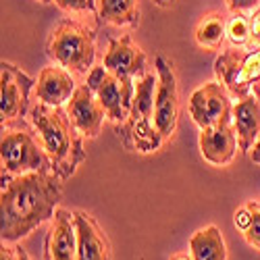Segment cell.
I'll use <instances>...</instances> for the list:
<instances>
[{
    "label": "cell",
    "mask_w": 260,
    "mask_h": 260,
    "mask_svg": "<svg viewBox=\"0 0 260 260\" xmlns=\"http://www.w3.org/2000/svg\"><path fill=\"white\" fill-rule=\"evenodd\" d=\"M60 198L62 179L56 173L34 171L17 177H3V196H0L3 244L23 240L42 223L54 219Z\"/></svg>",
    "instance_id": "6da1fadb"
},
{
    "label": "cell",
    "mask_w": 260,
    "mask_h": 260,
    "mask_svg": "<svg viewBox=\"0 0 260 260\" xmlns=\"http://www.w3.org/2000/svg\"><path fill=\"white\" fill-rule=\"evenodd\" d=\"M29 123L52 160V173H56L62 181L73 177L77 167L85 160V150L81 134L73 125L69 113L60 106L36 102L29 108Z\"/></svg>",
    "instance_id": "7a4b0ae2"
},
{
    "label": "cell",
    "mask_w": 260,
    "mask_h": 260,
    "mask_svg": "<svg viewBox=\"0 0 260 260\" xmlns=\"http://www.w3.org/2000/svg\"><path fill=\"white\" fill-rule=\"evenodd\" d=\"M48 56L73 75H88L96 64V29L79 19H62L46 42Z\"/></svg>",
    "instance_id": "3957f363"
},
{
    "label": "cell",
    "mask_w": 260,
    "mask_h": 260,
    "mask_svg": "<svg viewBox=\"0 0 260 260\" xmlns=\"http://www.w3.org/2000/svg\"><path fill=\"white\" fill-rule=\"evenodd\" d=\"M156 73H146L136 81V94L129 108V119L119 125V136L123 138L127 148L138 152H154L165 142L160 132L154 125V96H156Z\"/></svg>",
    "instance_id": "277c9868"
},
{
    "label": "cell",
    "mask_w": 260,
    "mask_h": 260,
    "mask_svg": "<svg viewBox=\"0 0 260 260\" xmlns=\"http://www.w3.org/2000/svg\"><path fill=\"white\" fill-rule=\"evenodd\" d=\"M0 160H3V177H17L34 171L52 173L50 156L42 148L40 140L25 127L3 125Z\"/></svg>",
    "instance_id": "5b68a950"
},
{
    "label": "cell",
    "mask_w": 260,
    "mask_h": 260,
    "mask_svg": "<svg viewBox=\"0 0 260 260\" xmlns=\"http://www.w3.org/2000/svg\"><path fill=\"white\" fill-rule=\"evenodd\" d=\"M214 73L227 92L242 100L250 96L252 85L260 77V48H229L214 60Z\"/></svg>",
    "instance_id": "8992f818"
},
{
    "label": "cell",
    "mask_w": 260,
    "mask_h": 260,
    "mask_svg": "<svg viewBox=\"0 0 260 260\" xmlns=\"http://www.w3.org/2000/svg\"><path fill=\"white\" fill-rule=\"evenodd\" d=\"M102 64L106 67V71H111L123 85L125 96L129 100H134L136 94V81L134 77L142 79L148 71V60L144 50L134 44L132 36H121V38H111L108 40V50L104 54Z\"/></svg>",
    "instance_id": "52a82bcc"
},
{
    "label": "cell",
    "mask_w": 260,
    "mask_h": 260,
    "mask_svg": "<svg viewBox=\"0 0 260 260\" xmlns=\"http://www.w3.org/2000/svg\"><path fill=\"white\" fill-rule=\"evenodd\" d=\"M156 96H154V125L160 132L162 140H171L177 129V119H179V92H177V77L173 71V64L156 56Z\"/></svg>",
    "instance_id": "ba28073f"
},
{
    "label": "cell",
    "mask_w": 260,
    "mask_h": 260,
    "mask_svg": "<svg viewBox=\"0 0 260 260\" xmlns=\"http://www.w3.org/2000/svg\"><path fill=\"white\" fill-rule=\"evenodd\" d=\"M36 81L13 62L0 64V117L3 125H13L23 119L29 106V92Z\"/></svg>",
    "instance_id": "9c48e42d"
},
{
    "label": "cell",
    "mask_w": 260,
    "mask_h": 260,
    "mask_svg": "<svg viewBox=\"0 0 260 260\" xmlns=\"http://www.w3.org/2000/svg\"><path fill=\"white\" fill-rule=\"evenodd\" d=\"M233 106L227 96V88L219 81H208L193 90L189 96V115L200 129L221 123L225 117H231Z\"/></svg>",
    "instance_id": "30bf717a"
},
{
    "label": "cell",
    "mask_w": 260,
    "mask_h": 260,
    "mask_svg": "<svg viewBox=\"0 0 260 260\" xmlns=\"http://www.w3.org/2000/svg\"><path fill=\"white\" fill-rule=\"evenodd\" d=\"M85 83L96 92L100 104L104 106L106 111V119H111L117 127L123 125L129 119V108H132V100L125 96V90L121 81L111 73L106 71L104 64L100 67H94L88 73V79Z\"/></svg>",
    "instance_id": "8fae6325"
},
{
    "label": "cell",
    "mask_w": 260,
    "mask_h": 260,
    "mask_svg": "<svg viewBox=\"0 0 260 260\" xmlns=\"http://www.w3.org/2000/svg\"><path fill=\"white\" fill-rule=\"evenodd\" d=\"M67 113L83 138H98L100 136L102 123L106 119V111L100 104L96 92L88 83L77 85V90L73 92V96L67 104Z\"/></svg>",
    "instance_id": "7c38bea8"
},
{
    "label": "cell",
    "mask_w": 260,
    "mask_h": 260,
    "mask_svg": "<svg viewBox=\"0 0 260 260\" xmlns=\"http://www.w3.org/2000/svg\"><path fill=\"white\" fill-rule=\"evenodd\" d=\"M44 260H77V225L75 212L56 208L46 235Z\"/></svg>",
    "instance_id": "4fadbf2b"
},
{
    "label": "cell",
    "mask_w": 260,
    "mask_h": 260,
    "mask_svg": "<svg viewBox=\"0 0 260 260\" xmlns=\"http://www.w3.org/2000/svg\"><path fill=\"white\" fill-rule=\"evenodd\" d=\"M233 115L225 117L221 123H216L212 127L200 129V150L202 156L216 167L229 165L235 156V150L240 148L237 146V134L235 127L231 125Z\"/></svg>",
    "instance_id": "5bb4252c"
},
{
    "label": "cell",
    "mask_w": 260,
    "mask_h": 260,
    "mask_svg": "<svg viewBox=\"0 0 260 260\" xmlns=\"http://www.w3.org/2000/svg\"><path fill=\"white\" fill-rule=\"evenodd\" d=\"M77 225V260H113L111 242L94 216L85 210L75 212Z\"/></svg>",
    "instance_id": "9a60e30c"
},
{
    "label": "cell",
    "mask_w": 260,
    "mask_h": 260,
    "mask_svg": "<svg viewBox=\"0 0 260 260\" xmlns=\"http://www.w3.org/2000/svg\"><path fill=\"white\" fill-rule=\"evenodd\" d=\"M77 90L73 73L64 67H44L38 75L36 98L48 106H62Z\"/></svg>",
    "instance_id": "2e32d148"
},
{
    "label": "cell",
    "mask_w": 260,
    "mask_h": 260,
    "mask_svg": "<svg viewBox=\"0 0 260 260\" xmlns=\"http://www.w3.org/2000/svg\"><path fill=\"white\" fill-rule=\"evenodd\" d=\"M233 127L237 134V146L242 152H250L260 138V100L250 94L233 104Z\"/></svg>",
    "instance_id": "e0dca14e"
},
{
    "label": "cell",
    "mask_w": 260,
    "mask_h": 260,
    "mask_svg": "<svg viewBox=\"0 0 260 260\" xmlns=\"http://www.w3.org/2000/svg\"><path fill=\"white\" fill-rule=\"evenodd\" d=\"M189 254L193 260H227V244L221 229L208 225L189 237Z\"/></svg>",
    "instance_id": "ac0fdd59"
},
{
    "label": "cell",
    "mask_w": 260,
    "mask_h": 260,
    "mask_svg": "<svg viewBox=\"0 0 260 260\" xmlns=\"http://www.w3.org/2000/svg\"><path fill=\"white\" fill-rule=\"evenodd\" d=\"M227 38V17L219 11H210L200 17L193 29V40L204 50H219Z\"/></svg>",
    "instance_id": "d6986e66"
},
{
    "label": "cell",
    "mask_w": 260,
    "mask_h": 260,
    "mask_svg": "<svg viewBox=\"0 0 260 260\" xmlns=\"http://www.w3.org/2000/svg\"><path fill=\"white\" fill-rule=\"evenodd\" d=\"M98 19L115 27H136L140 23L138 0H98Z\"/></svg>",
    "instance_id": "ffe728a7"
},
{
    "label": "cell",
    "mask_w": 260,
    "mask_h": 260,
    "mask_svg": "<svg viewBox=\"0 0 260 260\" xmlns=\"http://www.w3.org/2000/svg\"><path fill=\"white\" fill-rule=\"evenodd\" d=\"M227 40L235 48L250 46L252 40V17L244 13H231L227 19Z\"/></svg>",
    "instance_id": "44dd1931"
},
{
    "label": "cell",
    "mask_w": 260,
    "mask_h": 260,
    "mask_svg": "<svg viewBox=\"0 0 260 260\" xmlns=\"http://www.w3.org/2000/svg\"><path fill=\"white\" fill-rule=\"evenodd\" d=\"M52 3L69 15H90L94 21L98 17L96 0H52Z\"/></svg>",
    "instance_id": "7402d4cb"
},
{
    "label": "cell",
    "mask_w": 260,
    "mask_h": 260,
    "mask_svg": "<svg viewBox=\"0 0 260 260\" xmlns=\"http://www.w3.org/2000/svg\"><path fill=\"white\" fill-rule=\"evenodd\" d=\"M248 208H250V225L248 229L244 231V237L250 246H254L256 250H260V204L258 202H248Z\"/></svg>",
    "instance_id": "603a6c76"
},
{
    "label": "cell",
    "mask_w": 260,
    "mask_h": 260,
    "mask_svg": "<svg viewBox=\"0 0 260 260\" xmlns=\"http://www.w3.org/2000/svg\"><path fill=\"white\" fill-rule=\"evenodd\" d=\"M225 7L229 9V13L252 15L260 9V0H225Z\"/></svg>",
    "instance_id": "cb8c5ba5"
},
{
    "label": "cell",
    "mask_w": 260,
    "mask_h": 260,
    "mask_svg": "<svg viewBox=\"0 0 260 260\" xmlns=\"http://www.w3.org/2000/svg\"><path fill=\"white\" fill-rule=\"evenodd\" d=\"M250 219H252L250 208H248V204H244V206H240V208L235 210V214H233V225L244 233V231L248 229V225H250Z\"/></svg>",
    "instance_id": "d4e9b609"
},
{
    "label": "cell",
    "mask_w": 260,
    "mask_h": 260,
    "mask_svg": "<svg viewBox=\"0 0 260 260\" xmlns=\"http://www.w3.org/2000/svg\"><path fill=\"white\" fill-rule=\"evenodd\" d=\"M250 48H260V9L252 13V40Z\"/></svg>",
    "instance_id": "484cf974"
},
{
    "label": "cell",
    "mask_w": 260,
    "mask_h": 260,
    "mask_svg": "<svg viewBox=\"0 0 260 260\" xmlns=\"http://www.w3.org/2000/svg\"><path fill=\"white\" fill-rule=\"evenodd\" d=\"M0 260H17V248H9L7 244H3V250H0Z\"/></svg>",
    "instance_id": "4316f807"
},
{
    "label": "cell",
    "mask_w": 260,
    "mask_h": 260,
    "mask_svg": "<svg viewBox=\"0 0 260 260\" xmlns=\"http://www.w3.org/2000/svg\"><path fill=\"white\" fill-rule=\"evenodd\" d=\"M250 158H252L254 165L260 167V138H258V142H256V144L252 146V150H250Z\"/></svg>",
    "instance_id": "83f0119b"
},
{
    "label": "cell",
    "mask_w": 260,
    "mask_h": 260,
    "mask_svg": "<svg viewBox=\"0 0 260 260\" xmlns=\"http://www.w3.org/2000/svg\"><path fill=\"white\" fill-rule=\"evenodd\" d=\"M152 3H154L156 7H160V9H169V7L175 5V0H152Z\"/></svg>",
    "instance_id": "f1b7e54d"
},
{
    "label": "cell",
    "mask_w": 260,
    "mask_h": 260,
    "mask_svg": "<svg viewBox=\"0 0 260 260\" xmlns=\"http://www.w3.org/2000/svg\"><path fill=\"white\" fill-rule=\"evenodd\" d=\"M171 260H193L191 254H185V252H179V254H173Z\"/></svg>",
    "instance_id": "f546056e"
},
{
    "label": "cell",
    "mask_w": 260,
    "mask_h": 260,
    "mask_svg": "<svg viewBox=\"0 0 260 260\" xmlns=\"http://www.w3.org/2000/svg\"><path fill=\"white\" fill-rule=\"evenodd\" d=\"M17 260H31V258H29L27 250H23V248H17Z\"/></svg>",
    "instance_id": "4dcf8cb0"
},
{
    "label": "cell",
    "mask_w": 260,
    "mask_h": 260,
    "mask_svg": "<svg viewBox=\"0 0 260 260\" xmlns=\"http://www.w3.org/2000/svg\"><path fill=\"white\" fill-rule=\"evenodd\" d=\"M38 3H42V5H48V3H52V0H38Z\"/></svg>",
    "instance_id": "1f68e13d"
}]
</instances>
